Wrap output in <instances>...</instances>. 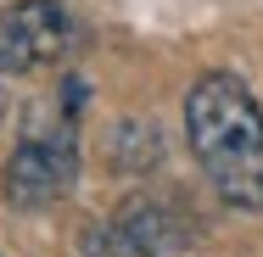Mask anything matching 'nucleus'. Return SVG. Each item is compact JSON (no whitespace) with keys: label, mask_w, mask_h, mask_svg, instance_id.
Returning <instances> with one entry per match:
<instances>
[{"label":"nucleus","mask_w":263,"mask_h":257,"mask_svg":"<svg viewBox=\"0 0 263 257\" xmlns=\"http://www.w3.org/2000/svg\"><path fill=\"white\" fill-rule=\"evenodd\" d=\"M185 134L213 190L241 212H263V106L235 73H202L191 84Z\"/></svg>","instance_id":"nucleus-1"},{"label":"nucleus","mask_w":263,"mask_h":257,"mask_svg":"<svg viewBox=\"0 0 263 257\" xmlns=\"http://www.w3.org/2000/svg\"><path fill=\"white\" fill-rule=\"evenodd\" d=\"M90 84L84 78H62L56 101L45 112H34L28 134L17 140V151L6 162V202L23 212L56 207L73 179H79V112H84Z\"/></svg>","instance_id":"nucleus-2"},{"label":"nucleus","mask_w":263,"mask_h":257,"mask_svg":"<svg viewBox=\"0 0 263 257\" xmlns=\"http://www.w3.org/2000/svg\"><path fill=\"white\" fill-rule=\"evenodd\" d=\"M84 51V28L62 0H11L0 6V73L62 67Z\"/></svg>","instance_id":"nucleus-3"},{"label":"nucleus","mask_w":263,"mask_h":257,"mask_svg":"<svg viewBox=\"0 0 263 257\" xmlns=\"http://www.w3.org/2000/svg\"><path fill=\"white\" fill-rule=\"evenodd\" d=\"M179 235H174V212L157 202V196H129V202H118V212L96 224L90 235H84V252L90 257H162L174 246Z\"/></svg>","instance_id":"nucleus-4"},{"label":"nucleus","mask_w":263,"mask_h":257,"mask_svg":"<svg viewBox=\"0 0 263 257\" xmlns=\"http://www.w3.org/2000/svg\"><path fill=\"white\" fill-rule=\"evenodd\" d=\"M0 112H6V101H0Z\"/></svg>","instance_id":"nucleus-5"}]
</instances>
